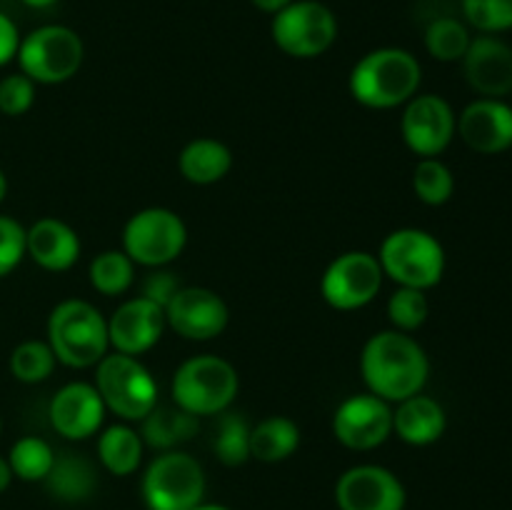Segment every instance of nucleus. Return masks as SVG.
Here are the masks:
<instances>
[{
	"instance_id": "obj_15",
	"label": "nucleus",
	"mask_w": 512,
	"mask_h": 510,
	"mask_svg": "<svg viewBox=\"0 0 512 510\" xmlns=\"http://www.w3.org/2000/svg\"><path fill=\"white\" fill-rule=\"evenodd\" d=\"M340 510H405L408 493L393 470L383 465H353L335 483Z\"/></svg>"
},
{
	"instance_id": "obj_9",
	"label": "nucleus",
	"mask_w": 512,
	"mask_h": 510,
	"mask_svg": "<svg viewBox=\"0 0 512 510\" xmlns=\"http://www.w3.org/2000/svg\"><path fill=\"white\" fill-rule=\"evenodd\" d=\"M188 243V225L170 208H143L123 228V250L135 265L165 268L180 258Z\"/></svg>"
},
{
	"instance_id": "obj_6",
	"label": "nucleus",
	"mask_w": 512,
	"mask_h": 510,
	"mask_svg": "<svg viewBox=\"0 0 512 510\" xmlns=\"http://www.w3.org/2000/svg\"><path fill=\"white\" fill-rule=\"evenodd\" d=\"M95 388L105 408L125 423L143 420L158 405V383L135 355L108 353L95 365Z\"/></svg>"
},
{
	"instance_id": "obj_10",
	"label": "nucleus",
	"mask_w": 512,
	"mask_h": 510,
	"mask_svg": "<svg viewBox=\"0 0 512 510\" xmlns=\"http://www.w3.org/2000/svg\"><path fill=\"white\" fill-rule=\"evenodd\" d=\"M273 43L290 58H318L338 40V18L320 0H293L273 15Z\"/></svg>"
},
{
	"instance_id": "obj_43",
	"label": "nucleus",
	"mask_w": 512,
	"mask_h": 510,
	"mask_svg": "<svg viewBox=\"0 0 512 510\" xmlns=\"http://www.w3.org/2000/svg\"><path fill=\"white\" fill-rule=\"evenodd\" d=\"M193 510H230V508H225V505H220V503H200V505H195Z\"/></svg>"
},
{
	"instance_id": "obj_40",
	"label": "nucleus",
	"mask_w": 512,
	"mask_h": 510,
	"mask_svg": "<svg viewBox=\"0 0 512 510\" xmlns=\"http://www.w3.org/2000/svg\"><path fill=\"white\" fill-rule=\"evenodd\" d=\"M13 470H10V463H8V458H3V455H0V495L5 493V490L10 488V483H13Z\"/></svg>"
},
{
	"instance_id": "obj_20",
	"label": "nucleus",
	"mask_w": 512,
	"mask_h": 510,
	"mask_svg": "<svg viewBox=\"0 0 512 510\" xmlns=\"http://www.w3.org/2000/svg\"><path fill=\"white\" fill-rule=\"evenodd\" d=\"M80 235L65 220L40 218L25 228V253L48 273H65L80 258Z\"/></svg>"
},
{
	"instance_id": "obj_13",
	"label": "nucleus",
	"mask_w": 512,
	"mask_h": 510,
	"mask_svg": "<svg viewBox=\"0 0 512 510\" xmlns=\"http://www.w3.org/2000/svg\"><path fill=\"white\" fill-rule=\"evenodd\" d=\"M458 118L453 108L440 95H413L405 103L403 118H400V133L410 153L418 158H438L453 143Z\"/></svg>"
},
{
	"instance_id": "obj_36",
	"label": "nucleus",
	"mask_w": 512,
	"mask_h": 510,
	"mask_svg": "<svg viewBox=\"0 0 512 510\" xmlns=\"http://www.w3.org/2000/svg\"><path fill=\"white\" fill-rule=\"evenodd\" d=\"M25 255V228L10 215H0V278H8Z\"/></svg>"
},
{
	"instance_id": "obj_17",
	"label": "nucleus",
	"mask_w": 512,
	"mask_h": 510,
	"mask_svg": "<svg viewBox=\"0 0 512 510\" xmlns=\"http://www.w3.org/2000/svg\"><path fill=\"white\" fill-rule=\"evenodd\" d=\"M108 408L100 398L98 388L85 380H73L63 385L50 400V425L65 440H88L100 433Z\"/></svg>"
},
{
	"instance_id": "obj_16",
	"label": "nucleus",
	"mask_w": 512,
	"mask_h": 510,
	"mask_svg": "<svg viewBox=\"0 0 512 510\" xmlns=\"http://www.w3.org/2000/svg\"><path fill=\"white\" fill-rule=\"evenodd\" d=\"M165 328V310L153 300L135 295L115 308L108 318L110 348L123 355H143L160 343Z\"/></svg>"
},
{
	"instance_id": "obj_3",
	"label": "nucleus",
	"mask_w": 512,
	"mask_h": 510,
	"mask_svg": "<svg viewBox=\"0 0 512 510\" xmlns=\"http://www.w3.org/2000/svg\"><path fill=\"white\" fill-rule=\"evenodd\" d=\"M55 360L68 368H95L110 353L108 318L93 303L80 298L55 305L45 325Z\"/></svg>"
},
{
	"instance_id": "obj_30",
	"label": "nucleus",
	"mask_w": 512,
	"mask_h": 510,
	"mask_svg": "<svg viewBox=\"0 0 512 510\" xmlns=\"http://www.w3.org/2000/svg\"><path fill=\"white\" fill-rule=\"evenodd\" d=\"M55 353L48 340H23L10 353V373L25 385L43 383L55 370Z\"/></svg>"
},
{
	"instance_id": "obj_18",
	"label": "nucleus",
	"mask_w": 512,
	"mask_h": 510,
	"mask_svg": "<svg viewBox=\"0 0 512 510\" xmlns=\"http://www.w3.org/2000/svg\"><path fill=\"white\" fill-rule=\"evenodd\" d=\"M455 133L470 150L498 155L512 148V105L498 98H478L458 115Z\"/></svg>"
},
{
	"instance_id": "obj_19",
	"label": "nucleus",
	"mask_w": 512,
	"mask_h": 510,
	"mask_svg": "<svg viewBox=\"0 0 512 510\" xmlns=\"http://www.w3.org/2000/svg\"><path fill=\"white\" fill-rule=\"evenodd\" d=\"M463 73L475 93L503 100L512 93V48L498 35H478L463 55Z\"/></svg>"
},
{
	"instance_id": "obj_24",
	"label": "nucleus",
	"mask_w": 512,
	"mask_h": 510,
	"mask_svg": "<svg viewBox=\"0 0 512 510\" xmlns=\"http://www.w3.org/2000/svg\"><path fill=\"white\" fill-rule=\"evenodd\" d=\"M178 168L188 183L213 185L220 183L233 168V153L215 138H195L180 150Z\"/></svg>"
},
{
	"instance_id": "obj_14",
	"label": "nucleus",
	"mask_w": 512,
	"mask_h": 510,
	"mask_svg": "<svg viewBox=\"0 0 512 510\" xmlns=\"http://www.w3.org/2000/svg\"><path fill=\"white\" fill-rule=\"evenodd\" d=\"M165 323L180 338L205 343L225 333L230 323V310L215 290L200 288V285H180L178 293L165 305Z\"/></svg>"
},
{
	"instance_id": "obj_4",
	"label": "nucleus",
	"mask_w": 512,
	"mask_h": 510,
	"mask_svg": "<svg viewBox=\"0 0 512 510\" xmlns=\"http://www.w3.org/2000/svg\"><path fill=\"white\" fill-rule=\"evenodd\" d=\"M240 390V375L230 360L220 355H193L178 365L170 395L178 408L190 415H220L233 405Z\"/></svg>"
},
{
	"instance_id": "obj_2",
	"label": "nucleus",
	"mask_w": 512,
	"mask_h": 510,
	"mask_svg": "<svg viewBox=\"0 0 512 510\" xmlns=\"http://www.w3.org/2000/svg\"><path fill=\"white\" fill-rule=\"evenodd\" d=\"M423 68L405 48H375L353 65L348 78L350 95L363 108L393 110L418 95Z\"/></svg>"
},
{
	"instance_id": "obj_39",
	"label": "nucleus",
	"mask_w": 512,
	"mask_h": 510,
	"mask_svg": "<svg viewBox=\"0 0 512 510\" xmlns=\"http://www.w3.org/2000/svg\"><path fill=\"white\" fill-rule=\"evenodd\" d=\"M250 3H253L258 10H263V13L275 15V13H280L283 8H288L293 0H250Z\"/></svg>"
},
{
	"instance_id": "obj_38",
	"label": "nucleus",
	"mask_w": 512,
	"mask_h": 510,
	"mask_svg": "<svg viewBox=\"0 0 512 510\" xmlns=\"http://www.w3.org/2000/svg\"><path fill=\"white\" fill-rule=\"evenodd\" d=\"M18 48H20L18 25H15L8 15L0 13V68L13 63L15 55H18Z\"/></svg>"
},
{
	"instance_id": "obj_8",
	"label": "nucleus",
	"mask_w": 512,
	"mask_h": 510,
	"mask_svg": "<svg viewBox=\"0 0 512 510\" xmlns=\"http://www.w3.org/2000/svg\"><path fill=\"white\" fill-rule=\"evenodd\" d=\"M148 510H193L205 498V470L183 450H165L155 455L140 483Z\"/></svg>"
},
{
	"instance_id": "obj_22",
	"label": "nucleus",
	"mask_w": 512,
	"mask_h": 510,
	"mask_svg": "<svg viewBox=\"0 0 512 510\" xmlns=\"http://www.w3.org/2000/svg\"><path fill=\"white\" fill-rule=\"evenodd\" d=\"M43 485L60 503H85L98 490V468L80 453H55L53 468Z\"/></svg>"
},
{
	"instance_id": "obj_33",
	"label": "nucleus",
	"mask_w": 512,
	"mask_h": 510,
	"mask_svg": "<svg viewBox=\"0 0 512 510\" xmlns=\"http://www.w3.org/2000/svg\"><path fill=\"white\" fill-rule=\"evenodd\" d=\"M428 315L430 303L425 290L398 288L388 298V320L393 330H400V333H415L418 328H423Z\"/></svg>"
},
{
	"instance_id": "obj_32",
	"label": "nucleus",
	"mask_w": 512,
	"mask_h": 510,
	"mask_svg": "<svg viewBox=\"0 0 512 510\" xmlns=\"http://www.w3.org/2000/svg\"><path fill=\"white\" fill-rule=\"evenodd\" d=\"M213 450L218 460L228 468L243 465L250 460V425L240 413H228L225 410L220 418L218 435L213 440Z\"/></svg>"
},
{
	"instance_id": "obj_25",
	"label": "nucleus",
	"mask_w": 512,
	"mask_h": 510,
	"mask_svg": "<svg viewBox=\"0 0 512 510\" xmlns=\"http://www.w3.org/2000/svg\"><path fill=\"white\" fill-rule=\"evenodd\" d=\"M145 443L140 438V430L130 428L128 423H115L100 430L98 435V460L108 473L125 478L133 475L143 463Z\"/></svg>"
},
{
	"instance_id": "obj_12",
	"label": "nucleus",
	"mask_w": 512,
	"mask_h": 510,
	"mask_svg": "<svg viewBox=\"0 0 512 510\" xmlns=\"http://www.w3.org/2000/svg\"><path fill=\"white\" fill-rule=\"evenodd\" d=\"M333 435L348 450H375L393 435V403L373 393L345 398L333 413Z\"/></svg>"
},
{
	"instance_id": "obj_37",
	"label": "nucleus",
	"mask_w": 512,
	"mask_h": 510,
	"mask_svg": "<svg viewBox=\"0 0 512 510\" xmlns=\"http://www.w3.org/2000/svg\"><path fill=\"white\" fill-rule=\"evenodd\" d=\"M178 290H180L178 278H175L168 268H153V273L145 275L140 295L148 300H153V303H158L160 308L165 310V305L170 303V298H173Z\"/></svg>"
},
{
	"instance_id": "obj_35",
	"label": "nucleus",
	"mask_w": 512,
	"mask_h": 510,
	"mask_svg": "<svg viewBox=\"0 0 512 510\" xmlns=\"http://www.w3.org/2000/svg\"><path fill=\"white\" fill-rule=\"evenodd\" d=\"M35 103V83L25 73L5 75L0 80V113L8 118L25 115Z\"/></svg>"
},
{
	"instance_id": "obj_41",
	"label": "nucleus",
	"mask_w": 512,
	"mask_h": 510,
	"mask_svg": "<svg viewBox=\"0 0 512 510\" xmlns=\"http://www.w3.org/2000/svg\"><path fill=\"white\" fill-rule=\"evenodd\" d=\"M28 8H35V10H43V8H50V5H55L58 0H23Z\"/></svg>"
},
{
	"instance_id": "obj_1",
	"label": "nucleus",
	"mask_w": 512,
	"mask_h": 510,
	"mask_svg": "<svg viewBox=\"0 0 512 510\" xmlns=\"http://www.w3.org/2000/svg\"><path fill=\"white\" fill-rule=\"evenodd\" d=\"M360 373L368 393L388 403H400L410 395L423 393L430 375V360L413 335L390 328L370 335L363 345Z\"/></svg>"
},
{
	"instance_id": "obj_28",
	"label": "nucleus",
	"mask_w": 512,
	"mask_h": 510,
	"mask_svg": "<svg viewBox=\"0 0 512 510\" xmlns=\"http://www.w3.org/2000/svg\"><path fill=\"white\" fill-rule=\"evenodd\" d=\"M55 460V450L50 448L48 440L38 438V435H23L13 443L8 453L10 470L18 480L25 483H43L45 475L50 473Z\"/></svg>"
},
{
	"instance_id": "obj_42",
	"label": "nucleus",
	"mask_w": 512,
	"mask_h": 510,
	"mask_svg": "<svg viewBox=\"0 0 512 510\" xmlns=\"http://www.w3.org/2000/svg\"><path fill=\"white\" fill-rule=\"evenodd\" d=\"M5 195H8V178H5V173L0 170V203L5 200Z\"/></svg>"
},
{
	"instance_id": "obj_31",
	"label": "nucleus",
	"mask_w": 512,
	"mask_h": 510,
	"mask_svg": "<svg viewBox=\"0 0 512 510\" xmlns=\"http://www.w3.org/2000/svg\"><path fill=\"white\" fill-rule=\"evenodd\" d=\"M413 190L420 203L425 205H445L455 193L453 170L440 158H420L413 170Z\"/></svg>"
},
{
	"instance_id": "obj_45",
	"label": "nucleus",
	"mask_w": 512,
	"mask_h": 510,
	"mask_svg": "<svg viewBox=\"0 0 512 510\" xmlns=\"http://www.w3.org/2000/svg\"><path fill=\"white\" fill-rule=\"evenodd\" d=\"M510 95H512V93H510Z\"/></svg>"
},
{
	"instance_id": "obj_29",
	"label": "nucleus",
	"mask_w": 512,
	"mask_h": 510,
	"mask_svg": "<svg viewBox=\"0 0 512 510\" xmlns=\"http://www.w3.org/2000/svg\"><path fill=\"white\" fill-rule=\"evenodd\" d=\"M468 25L458 18H435L425 30V48L440 63H455L463 60V55L470 48Z\"/></svg>"
},
{
	"instance_id": "obj_5",
	"label": "nucleus",
	"mask_w": 512,
	"mask_h": 510,
	"mask_svg": "<svg viewBox=\"0 0 512 510\" xmlns=\"http://www.w3.org/2000/svg\"><path fill=\"white\" fill-rule=\"evenodd\" d=\"M378 263L385 278L398 283V288L428 293L445 275V250L428 230L398 228L380 243Z\"/></svg>"
},
{
	"instance_id": "obj_34",
	"label": "nucleus",
	"mask_w": 512,
	"mask_h": 510,
	"mask_svg": "<svg viewBox=\"0 0 512 510\" xmlns=\"http://www.w3.org/2000/svg\"><path fill=\"white\" fill-rule=\"evenodd\" d=\"M468 25L485 35L512 30V0H460Z\"/></svg>"
},
{
	"instance_id": "obj_27",
	"label": "nucleus",
	"mask_w": 512,
	"mask_h": 510,
	"mask_svg": "<svg viewBox=\"0 0 512 510\" xmlns=\"http://www.w3.org/2000/svg\"><path fill=\"white\" fill-rule=\"evenodd\" d=\"M88 278L100 295L115 298V295L128 293L130 285L135 283V263L125 255L123 248L103 250L90 260Z\"/></svg>"
},
{
	"instance_id": "obj_11",
	"label": "nucleus",
	"mask_w": 512,
	"mask_h": 510,
	"mask_svg": "<svg viewBox=\"0 0 512 510\" xmlns=\"http://www.w3.org/2000/svg\"><path fill=\"white\" fill-rule=\"evenodd\" d=\"M383 268L378 255L368 250H348L330 260L320 278V295L335 310H360L373 303L375 295L383 288Z\"/></svg>"
},
{
	"instance_id": "obj_7",
	"label": "nucleus",
	"mask_w": 512,
	"mask_h": 510,
	"mask_svg": "<svg viewBox=\"0 0 512 510\" xmlns=\"http://www.w3.org/2000/svg\"><path fill=\"white\" fill-rule=\"evenodd\" d=\"M83 38L68 25H40L20 38L15 60L20 73L28 75L35 85H60L75 78L83 65Z\"/></svg>"
},
{
	"instance_id": "obj_23",
	"label": "nucleus",
	"mask_w": 512,
	"mask_h": 510,
	"mask_svg": "<svg viewBox=\"0 0 512 510\" xmlns=\"http://www.w3.org/2000/svg\"><path fill=\"white\" fill-rule=\"evenodd\" d=\"M140 438L145 448H153L165 453V450H178V445L188 443L198 433L200 423L198 415H190L188 410L178 405H155L143 420H140Z\"/></svg>"
},
{
	"instance_id": "obj_44",
	"label": "nucleus",
	"mask_w": 512,
	"mask_h": 510,
	"mask_svg": "<svg viewBox=\"0 0 512 510\" xmlns=\"http://www.w3.org/2000/svg\"><path fill=\"white\" fill-rule=\"evenodd\" d=\"M0 433H3V418H0Z\"/></svg>"
},
{
	"instance_id": "obj_21",
	"label": "nucleus",
	"mask_w": 512,
	"mask_h": 510,
	"mask_svg": "<svg viewBox=\"0 0 512 510\" xmlns=\"http://www.w3.org/2000/svg\"><path fill=\"white\" fill-rule=\"evenodd\" d=\"M395 405L398 408L393 410V433L403 443L425 448V445H433L443 438L445 428H448V415L438 400L418 393Z\"/></svg>"
},
{
	"instance_id": "obj_26",
	"label": "nucleus",
	"mask_w": 512,
	"mask_h": 510,
	"mask_svg": "<svg viewBox=\"0 0 512 510\" xmlns=\"http://www.w3.org/2000/svg\"><path fill=\"white\" fill-rule=\"evenodd\" d=\"M300 448V428L285 415H270L250 428V458L260 463H283Z\"/></svg>"
}]
</instances>
